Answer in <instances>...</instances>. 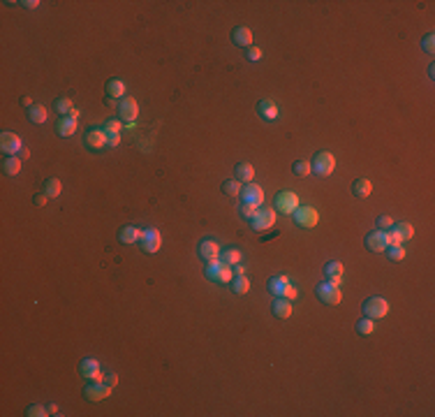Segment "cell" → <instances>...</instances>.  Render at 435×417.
Wrapping results in <instances>:
<instances>
[{"instance_id":"cell-52","label":"cell","mask_w":435,"mask_h":417,"mask_svg":"<svg viewBox=\"0 0 435 417\" xmlns=\"http://www.w3.org/2000/svg\"><path fill=\"white\" fill-rule=\"evenodd\" d=\"M28 155H30V151H28V148L23 146V148H21V153H19V158H28Z\"/></svg>"},{"instance_id":"cell-32","label":"cell","mask_w":435,"mask_h":417,"mask_svg":"<svg viewBox=\"0 0 435 417\" xmlns=\"http://www.w3.org/2000/svg\"><path fill=\"white\" fill-rule=\"evenodd\" d=\"M384 253H387V257L391 259V262H401V259H405V248H403V244H391Z\"/></svg>"},{"instance_id":"cell-37","label":"cell","mask_w":435,"mask_h":417,"mask_svg":"<svg viewBox=\"0 0 435 417\" xmlns=\"http://www.w3.org/2000/svg\"><path fill=\"white\" fill-rule=\"evenodd\" d=\"M259 211V206H255V204H245V202H241V206H239V213L243 218H248V220H252L255 218V213Z\"/></svg>"},{"instance_id":"cell-45","label":"cell","mask_w":435,"mask_h":417,"mask_svg":"<svg viewBox=\"0 0 435 417\" xmlns=\"http://www.w3.org/2000/svg\"><path fill=\"white\" fill-rule=\"evenodd\" d=\"M120 144V132H106V146H118Z\"/></svg>"},{"instance_id":"cell-33","label":"cell","mask_w":435,"mask_h":417,"mask_svg":"<svg viewBox=\"0 0 435 417\" xmlns=\"http://www.w3.org/2000/svg\"><path fill=\"white\" fill-rule=\"evenodd\" d=\"M60 190H63V183H60L56 176H51V179L44 181V193L49 195V197H58Z\"/></svg>"},{"instance_id":"cell-25","label":"cell","mask_w":435,"mask_h":417,"mask_svg":"<svg viewBox=\"0 0 435 417\" xmlns=\"http://www.w3.org/2000/svg\"><path fill=\"white\" fill-rule=\"evenodd\" d=\"M287 283H292V281L285 276V273H280V276H273L271 281L266 283V290L271 292L273 297H282V290L287 287Z\"/></svg>"},{"instance_id":"cell-42","label":"cell","mask_w":435,"mask_h":417,"mask_svg":"<svg viewBox=\"0 0 435 417\" xmlns=\"http://www.w3.org/2000/svg\"><path fill=\"white\" fill-rule=\"evenodd\" d=\"M296 294H299L296 285H294V283H287V287L282 290V297H285V299H289V301H294V299H296Z\"/></svg>"},{"instance_id":"cell-26","label":"cell","mask_w":435,"mask_h":417,"mask_svg":"<svg viewBox=\"0 0 435 417\" xmlns=\"http://www.w3.org/2000/svg\"><path fill=\"white\" fill-rule=\"evenodd\" d=\"M352 193H354L359 199H366L370 193H373V183H370L368 179H356L354 185H352Z\"/></svg>"},{"instance_id":"cell-15","label":"cell","mask_w":435,"mask_h":417,"mask_svg":"<svg viewBox=\"0 0 435 417\" xmlns=\"http://www.w3.org/2000/svg\"><path fill=\"white\" fill-rule=\"evenodd\" d=\"M220 244L213 239H204L202 244H199V257L204 259V262H213V259L220 257Z\"/></svg>"},{"instance_id":"cell-19","label":"cell","mask_w":435,"mask_h":417,"mask_svg":"<svg viewBox=\"0 0 435 417\" xmlns=\"http://www.w3.org/2000/svg\"><path fill=\"white\" fill-rule=\"evenodd\" d=\"M234 179L241 181V183H252L255 179V167L250 162H239L234 167Z\"/></svg>"},{"instance_id":"cell-46","label":"cell","mask_w":435,"mask_h":417,"mask_svg":"<svg viewBox=\"0 0 435 417\" xmlns=\"http://www.w3.org/2000/svg\"><path fill=\"white\" fill-rule=\"evenodd\" d=\"M102 383H104V385H109V387H116V385H118V375H116V373H111V371H109V373H104V378H102Z\"/></svg>"},{"instance_id":"cell-5","label":"cell","mask_w":435,"mask_h":417,"mask_svg":"<svg viewBox=\"0 0 435 417\" xmlns=\"http://www.w3.org/2000/svg\"><path fill=\"white\" fill-rule=\"evenodd\" d=\"M292 216H294L296 225L303 227V230H310V227H315L319 222V213H317V208H313V206H299Z\"/></svg>"},{"instance_id":"cell-30","label":"cell","mask_w":435,"mask_h":417,"mask_svg":"<svg viewBox=\"0 0 435 417\" xmlns=\"http://www.w3.org/2000/svg\"><path fill=\"white\" fill-rule=\"evenodd\" d=\"M229 285H231V292H234V294H245V292L250 290V281L245 276H234Z\"/></svg>"},{"instance_id":"cell-35","label":"cell","mask_w":435,"mask_h":417,"mask_svg":"<svg viewBox=\"0 0 435 417\" xmlns=\"http://www.w3.org/2000/svg\"><path fill=\"white\" fill-rule=\"evenodd\" d=\"M53 109L58 111L60 116H69V111L74 109V105H72V100H69V97H58V100H56V105H53Z\"/></svg>"},{"instance_id":"cell-28","label":"cell","mask_w":435,"mask_h":417,"mask_svg":"<svg viewBox=\"0 0 435 417\" xmlns=\"http://www.w3.org/2000/svg\"><path fill=\"white\" fill-rule=\"evenodd\" d=\"M241 257H243V255H241V250H236V248H222V250H220V262L229 264V267L239 264Z\"/></svg>"},{"instance_id":"cell-38","label":"cell","mask_w":435,"mask_h":417,"mask_svg":"<svg viewBox=\"0 0 435 417\" xmlns=\"http://www.w3.org/2000/svg\"><path fill=\"white\" fill-rule=\"evenodd\" d=\"M310 171H313V165H310V162H305V160H296L294 162V174L296 176H308Z\"/></svg>"},{"instance_id":"cell-24","label":"cell","mask_w":435,"mask_h":417,"mask_svg":"<svg viewBox=\"0 0 435 417\" xmlns=\"http://www.w3.org/2000/svg\"><path fill=\"white\" fill-rule=\"evenodd\" d=\"M324 273H327V281L331 283V285H340V278H342V264L340 262H329L327 267H324Z\"/></svg>"},{"instance_id":"cell-18","label":"cell","mask_w":435,"mask_h":417,"mask_svg":"<svg viewBox=\"0 0 435 417\" xmlns=\"http://www.w3.org/2000/svg\"><path fill=\"white\" fill-rule=\"evenodd\" d=\"M271 310H273V315H276V318L287 320L292 315V301L285 299V297H276V301L271 304Z\"/></svg>"},{"instance_id":"cell-9","label":"cell","mask_w":435,"mask_h":417,"mask_svg":"<svg viewBox=\"0 0 435 417\" xmlns=\"http://www.w3.org/2000/svg\"><path fill=\"white\" fill-rule=\"evenodd\" d=\"M139 244H141V248L146 250V253H157L162 246V234L155 227H146V230L141 232V236H139Z\"/></svg>"},{"instance_id":"cell-22","label":"cell","mask_w":435,"mask_h":417,"mask_svg":"<svg viewBox=\"0 0 435 417\" xmlns=\"http://www.w3.org/2000/svg\"><path fill=\"white\" fill-rule=\"evenodd\" d=\"M104 144H106V132H104V130L93 128V130H88V132H86V146H90V148H102Z\"/></svg>"},{"instance_id":"cell-44","label":"cell","mask_w":435,"mask_h":417,"mask_svg":"<svg viewBox=\"0 0 435 417\" xmlns=\"http://www.w3.org/2000/svg\"><path fill=\"white\" fill-rule=\"evenodd\" d=\"M120 120H116V118H111V120H106V125H104V132H120Z\"/></svg>"},{"instance_id":"cell-40","label":"cell","mask_w":435,"mask_h":417,"mask_svg":"<svg viewBox=\"0 0 435 417\" xmlns=\"http://www.w3.org/2000/svg\"><path fill=\"white\" fill-rule=\"evenodd\" d=\"M26 415L28 417H46L49 415V408H44V406H40V403H35V406H30L26 410Z\"/></svg>"},{"instance_id":"cell-47","label":"cell","mask_w":435,"mask_h":417,"mask_svg":"<svg viewBox=\"0 0 435 417\" xmlns=\"http://www.w3.org/2000/svg\"><path fill=\"white\" fill-rule=\"evenodd\" d=\"M46 202H49V195H46V193H40V195H35V204H37V206H44Z\"/></svg>"},{"instance_id":"cell-7","label":"cell","mask_w":435,"mask_h":417,"mask_svg":"<svg viewBox=\"0 0 435 417\" xmlns=\"http://www.w3.org/2000/svg\"><path fill=\"white\" fill-rule=\"evenodd\" d=\"M299 206H301V204H299L296 193H292V190H282V193H278V197H276V211L292 216V213H294Z\"/></svg>"},{"instance_id":"cell-16","label":"cell","mask_w":435,"mask_h":417,"mask_svg":"<svg viewBox=\"0 0 435 417\" xmlns=\"http://www.w3.org/2000/svg\"><path fill=\"white\" fill-rule=\"evenodd\" d=\"M389 234H391V244H403V241L412 239L414 230H412L410 222H398V225H393L391 230H389Z\"/></svg>"},{"instance_id":"cell-3","label":"cell","mask_w":435,"mask_h":417,"mask_svg":"<svg viewBox=\"0 0 435 417\" xmlns=\"http://www.w3.org/2000/svg\"><path fill=\"white\" fill-rule=\"evenodd\" d=\"M389 313V301L384 297H370V299L364 301V315L370 320H379L387 318Z\"/></svg>"},{"instance_id":"cell-13","label":"cell","mask_w":435,"mask_h":417,"mask_svg":"<svg viewBox=\"0 0 435 417\" xmlns=\"http://www.w3.org/2000/svg\"><path fill=\"white\" fill-rule=\"evenodd\" d=\"M21 148H23V142L19 139V134L7 132V130L0 134V151H3V153L14 155V153H21Z\"/></svg>"},{"instance_id":"cell-4","label":"cell","mask_w":435,"mask_h":417,"mask_svg":"<svg viewBox=\"0 0 435 417\" xmlns=\"http://www.w3.org/2000/svg\"><path fill=\"white\" fill-rule=\"evenodd\" d=\"M391 246V234L389 230H375L370 234H366V248L373 253H384Z\"/></svg>"},{"instance_id":"cell-43","label":"cell","mask_w":435,"mask_h":417,"mask_svg":"<svg viewBox=\"0 0 435 417\" xmlns=\"http://www.w3.org/2000/svg\"><path fill=\"white\" fill-rule=\"evenodd\" d=\"M377 227H379V230H391V227H393L391 216H379L377 218Z\"/></svg>"},{"instance_id":"cell-23","label":"cell","mask_w":435,"mask_h":417,"mask_svg":"<svg viewBox=\"0 0 435 417\" xmlns=\"http://www.w3.org/2000/svg\"><path fill=\"white\" fill-rule=\"evenodd\" d=\"M257 114L262 116L264 120H276L278 118V107L273 105V100H259V105H257Z\"/></svg>"},{"instance_id":"cell-8","label":"cell","mask_w":435,"mask_h":417,"mask_svg":"<svg viewBox=\"0 0 435 417\" xmlns=\"http://www.w3.org/2000/svg\"><path fill=\"white\" fill-rule=\"evenodd\" d=\"M79 373H81L88 383H102V378H104V373L100 371V361L93 359V357L81 359V364H79Z\"/></svg>"},{"instance_id":"cell-20","label":"cell","mask_w":435,"mask_h":417,"mask_svg":"<svg viewBox=\"0 0 435 417\" xmlns=\"http://www.w3.org/2000/svg\"><path fill=\"white\" fill-rule=\"evenodd\" d=\"M139 236H141V230L134 227V225H125V227H120V230H118V241H120V244H125V246L137 244Z\"/></svg>"},{"instance_id":"cell-21","label":"cell","mask_w":435,"mask_h":417,"mask_svg":"<svg viewBox=\"0 0 435 417\" xmlns=\"http://www.w3.org/2000/svg\"><path fill=\"white\" fill-rule=\"evenodd\" d=\"M56 132L60 137H72L77 132V118H69V116H60L58 123H56Z\"/></svg>"},{"instance_id":"cell-31","label":"cell","mask_w":435,"mask_h":417,"mask_svg":"<svg viewBox=\"0 0 435 417\" xmlns=\"http://www.w3.org/2000/svg\"><path fill=\"white\" fill-rule=\"evenodd\" d=\"M241 188H243V185H241V181H236V179H229V181L222 183V193H225L227 197H239Z\"/></svg>"},{"instance_id":"cell-14","label":"cell","mask_w":435,"mask_h":417,"mask_svg":"<svg viewBox=\"0 0 435 417\" xmlns=\"http://www.w3.org/2000/svg\"><path fill=\"white\" fill-rule=\"evenodd\" d=\"M83 396H86L88 401H102V398L111 396V387L104 383H88L86 389H83Z\"/></svg>"},{"instance_id":"cell-34","label":"cell","mask_w":435,"mask_h":417,"mask_svg":"<svg viewBox=\"0 0 435 417\" xmlns=\"http://www.w3.org/2000/svg\"><path fill=\"white\" fill-rule=\"evenodd\" d=\"M28 118H30L32 123H44L46 120V107H42V105L30 107V109H28Z\"/></svg>"},{"instance_id":"cell-10","label":"cell","mask_w":435,"mask_h":417,"mask_svg":"<svg viewBox=\"0 0 435 417\" xmlns=\"http://www.w3.org/2000/svg\"><path fill=\"white\" fill-rule=\"evenodd\" d=\"M241 202L245 204H255V206H262L264 204V190L259 188L257 183H245L241 188V195H239Z\"/></svg>"},{"instance_id":"cell-50","label":"cell","mask_w":435,"mask_h":417,"mask_svg":"<svg viewBox=\"0 0 435 417\" xmlns=\"http://www.w3.org/2000/svg\"><path fill=\"white\" fill-rule=\"evenodd\" d=\"M21 105L28 107V109H30V107H35V105H32V97H30V95H23V97H21Z\"/></svg>"},{"instance_id":"cell-48","label":"cell","mask_w":435,"mask_h":417,"mask_svg":"<svg viewBox=\"0 0 435 417\" xmlns=\"http://www.w3.org/2000/svg\"><path fill=\"white\" fill-rule=\"evenodd\" d=\"M231 271H234V276H245V267L243 264H234V267H231Z\"/></svg>"},{"instance_id":"cell-27","label":"cell","mask_w":435,"mask_h":417,"mask_svg":"<svg viewBox=\"0 0 435 417\" xmlns=\"http://www.w3.org/2000/svg\"><path fill=\"white\" fill-rule=\"evenodd\" d=\"M3 171L7 176H16L19 171H21V158H16V155H5V160H3Z\"/></svg>"},{"instance_id":"cell-36","label":"cell","mask_w":435,"mask_h":417,"mask_svg":"<svg viewBox=\"0 0 435 417\" xmlns=\"http://www.w3.org/2000/svg\"><path fill=\"white\" fill-rule=\"evenodd\" d=\"M373 329H375V322L370 318H366V315H364V320H359V322H356V332H359L361 336H370V334H373Z\"/></svg>"},{"instance_id":"cell-17","label":"cell","mask_w":435,"mask_h":417,"mask_svg":"<svg viewBox=\"0 0 435 417\" xmlns=\"http://www.w3.org/2000/svg\"><path fill=\"white\" fill-rule=\"evenodd\" d=\"M231 42H234L236 46H243V49H248V46H252V30L245 26H239L231 30Z\"/></svg>"},{"instance_id":"cell-2","label":"cell","mask_w":435,"mask_h":417,"mask_svg":"<svg viewBox=\"0 0 435 417\" xmlns=\"http://www.w3.org/2000/svg\"><path fill=\"white\" fill-rule=\"evenodd\" d=\"M333 169H336V158H333V153L319 151L317 155L313 158V174L324 179V176H331Z\"/></svg>"},{"instance_id":"cell-12","label":"cell","mask_w":435,"mask_h":417,"mask_svg":"<svg viewBox=\"0 0 435 417\" xmlns=\"http://www.w3.org/2000/svg\"><path fill=\"white\" fill-rule=\"evenodd\" d=\"M118 116H120V120H128V123H132L134 118L139 116V105H137V100L134 97H128L125 95L123 100L118 102Z\"/></svg>"},{"instance_id":"cell-6","label":"cell","mask_w":435,"mask_h":417,"mask_svg":"<svg viewBox=\"0 0 435 417\" xmlns=\"http://www.w3.org/2000/svg\"><path fill=\"white\" fill-rule=\"evenodd\" d=\"M276 218H278L276 208H262L259 206V211L255 213V218L250 222H252V227L257 232H262V230H273V227H276Z\"/></svg>"},{"instance_id":"cell-11","label":"cell","mask_w":435,"mask_h":417,"mask_svg":"<svg viewBox=\"0 0 435 417\" xmlns=\"http://www.w3.org/2000/svg\"><path fill=\"white\" fill-rule=\"evenodd\" d=\"M317 299L322 301V304H331V306H336V304H340V299H342V294H340V290H338L336 285H331V283H322V285H317Z\"/></svg>"},{"instance_id":"cell-51","label":"cell","mask_w":435,"mask_h":417,"mask_svg":"<svg viewBox=\"0 0 435 417\" xmlns=\"http://www.w3.org/2000/svg\"><path fill=\"white\" fill-rule=\"evenodd\" d=\"M49 408V415H60L58 412V406H56V403H51V406H46Z\"/></svg>"},{"instance_id":"cell-39","label":"cell","mask_w":435,"mask_h":417,"mask_svg":"<svg viewBox=\"0 0 435 417\" xmlns=\"http://www.w3.org/2000/svg\"><path fill=\"white\" fill-rule=\"evenodd\" d=\"M421 49H424L428 56L435 54V35H433V32H428V35L421 40Z\"/></svg>"},{"instance_id":"cell-53","label":"cell","mask_w":435,"mask_h":417,"mask_svg":"<svg viewBox=\"0 0 435 417\" xmlns=\"http://www.w3.org/2000/svg\"><path fill=\"white\" fill-rule=\"evenodd\" d=\"M69 118H79V109H72V111H69Z\"/></svg>"},{"instance_id":"cell-41","label":"cell","mask_w":435,"mask_h":417,"mask_svg":"<svg viewBox=\"0 0 435 417\" xmlns=\"http://www.w3.org/2000/svg\"><path fill=\"white\" fill-rule=\"evenodd\" d=\"M245 58H248L250 63L262 60V49H259V46H248V49H245Z\"/></svg>"},{"instance_id":"cell-49","label":"cell","mask_w":435,"mask_h":417,"mask_svg":"<svg viewBox=\"0 0 435 417\" xmlns=\"http://www.w3.org/2000/svg\"><path fill=\"white\" fill-rule=\"evenodd\" d=\"M21 5H23V7H28V9H35L37 5H40V0H23Z\"/></svg>"},{"instance_id":"cell-29","label":"cell","mask_w":435,"mask_h":417,"mask_svg":"<svg viewBox=\"0 0 435 417\" xmlns=\"http://www.w3.org/2000/svg\"><path fill=\"white\" fill-rule=\"evenodd\" d=\"M106 95L109 97H123L125 95V83L120 79H111L106 81Z\"/></svg>"},{"instance_id":"cell-1","label":"cell","mask_w":435,"mask_h":417,"mask_svg":"<svg viewBox=\"0 0 435 417\" xmlns=\"http://www.w3.org/2000/svg\"><path fill=\"white\" fill-rule=\"evenodd\" d=\"M206 278L213 283H231V278H234V271H231L229 264L225 262H218V259H213V262L206 264Z\"/></svg>"}]
</instances>
